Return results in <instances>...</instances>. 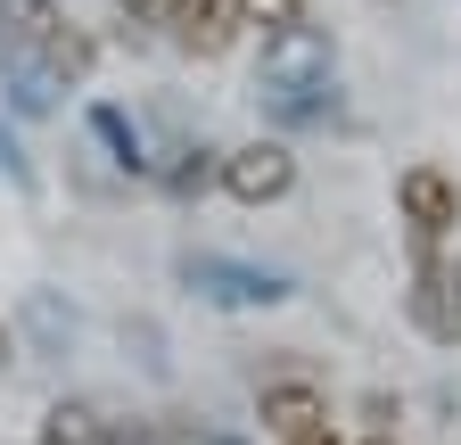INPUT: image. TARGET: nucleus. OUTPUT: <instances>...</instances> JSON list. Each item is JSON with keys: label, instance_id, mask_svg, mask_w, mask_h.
Instances as JSON below:
<instances>
[{"label": "nucleus", "instance_id": "1", "mask_svg": "<svg viewBox=\"0 0 461 445\" xmlns=\"http://www.w3.org/2000/svg\"><path fill=\"white\" fill-rule=\"evenodd\" d=\"M0 25H9V41H25L50 75H91V33L58 9V0H0Z\"/></svg>", "mask_w": 461, "mask_h": 445}, {"label": "nucleus", "instance_id": "2", "mask_svg": "<svg viewBox=\"0 0 461 445\" xmlns=\"http://www.w3.org/2000/svg\"><path fill=\"white\" fill-rule=\"evenodd\" d=\"M395 206H403V232H412L420 256L461 232V182L445 174V165H412V174L395 182Z\"/></svg>", "mask_w": 461, "mask_h": 445}, {"label": "nucleus", "instance_id": "3", "mask_svg": "<svg viewBox=\"0 0 461 445\" xmlns=\"http://www.w3.org/2000/svg\"><path fill=\"white\" fill-rule=\"evenodd\" d=\"M222 190L240 198V206H272V198L297 190V157H288L280 141H240V149L222 157Z\"/></svg>", "mask_w": 461, "mask_h": 445}, {"label": "nucleus", "instance_id": "4", "mask_svg": "<svg viewBox=\"0 0 461 445\" xmlns=\"http://www.w3.org/2000/svg\"><path fill=\"white\" fill-rule=\"evenodd\" d=\"M256 413H264V429H272V437H297V429L330 421V396H321L313 379H264V396H256Z\"/></svg>", "mask_w": 461, "mask_h": 445}, {"label": "nucleus", "instance_id": "5", "mask_svg": "<svg viewBox=\"0 0 461 445\" xmlns=\"http://www.w3.org/2000/svg\"><path fill=\"white\" fill-rule=\"evenodd\" d=\"M41 445H124V421H107L99 404H50Z\"/></svg>", "mask_w": 461, "mask_h": 445}, {"label": "nucleus", "instance_id": "6", "mask_svg": "<svg viewBox=\"0 0 461 445\" xmlns=\"http://www.w3.org/2000/svg\"><path fill=\"white\" fill-rule=\"evenodd\" d=\"M240 25H256L264 41L288 33V25H305V0H240Z\"/></svg>", "mask_w": 461, "mask_h": 445}, {"label": "nucleus", "instance_id": "7", "mask_svg": "<svg viewBox=\"0 0 461 445\" xmlns=\"http://www.w3.org/2000/svg\"><path fill=\"white\" fill-rule=\"evenodd\" d=\"M115 9H124L132 25H149V33H173V25H182V9H190V0H115Z\"/></svg>", "mask_w": 461, "mask_h": 445}, {"label": "nucleus", "instance_id": "8", "mask_svg": "<svg viewBox=\"0 0 461 445\" xmlns=\"http://www.w3.org/2000/svg\"><path fill=\"white\" fill-rule=\"evenodd\" d=\"M280 445H346V437H338L330 421H313V429H297V437H280Z\"/></svg>", "mask_w": 461, "mask_h": 445}, {"label": "nucleus", "instance_id": "9", "mask_svg": "<svg viewBox=\"0 0 461 445\" xmlns=\"http://www.w3.org/2000/svg\"><path fill=\"white\" fill-rule=\"evenodd\" d=\"M0 363H9V330H0Z\"/></svg>", "mask_w": 461, "mask_h": 445}]
</instances>
